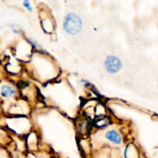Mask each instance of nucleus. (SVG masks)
<instances>
[{
	"label": "nucleus",
	"instance_id": "nucleus-1",
	"mask_svg": "<svg viewBox=\"0 0 158 158\" xmlns=\"http://www.w3.org/2000/svg\"><path fill=\"white\" fill-rule=\"evenodd\" d=\"M82 28V21L75 13H69L65 17L63 22V29L71 35L78 33Z\"/></svg>",
	"mask_w": 158,
	"mask_h": 158
},
{
	"label": "nucleus",
	"instance_id": "nucleus-2",
	"mask_svg": "<svg viewBox=\"0 0 158 158\" xmlns=\"http://www.w3.org/2000/svg\"><path fill=\"white\" fill-rule=\"evenodd\" d=\"M104 66L106 71L110 73H116L119 72L122 67V63L120 59L114 56H109L106 57L104 62Z\"/></svg>",
	"mask_w": 158,
	"mask_h": 158
},
{
	"label": "nucleus",
	"instance_id": "nucleus-3",
	"mask_svg": "<svg viewBox=\"0 0 158 158\" xmlns=\"http://www.w3.org/2000/svg\"><path fill=\"white\" fill-rule=\"evenodd\" d=\"M106 138L115 144H120L122 142V138L120 135L114 130H111L106 133Z\"/></svg>",
	"mask_w": 158,
	"mask_h": 158
},
{
	"label": "nucleus",
	"instance_id": "nucleus-4",
	"mask_svg": "<svg viewBox=\"0 0 158 158\" xmlns=\"http://www.w3.org/2000/svg\"><path fill=\"white\" fill-rule=\"evenodd\" d=\"M15 91L12 86L5 85L1 88V94L3 97H11L15 95Z\"/></svg>",
	"mask_w": 158,
	"mask_h": 158
},
{
	"label": "nucleus",
	"instance_id": "nucleus-5",
	"mask_svg": "<svg viewBox=\"0 0 158 158\" xmlns=\"http://www.w3.org/2000/svg\"><path fill=\"white\" fill-rule=\"evenodd\" d=\"M107 124V120H106L105 119L101 120H98L97 122H96V126L99 127H104Z\"/></svg>",
	"mask_w": 158,
	"mask_h": 158
},
{
	"label": "nucleus",
	"instance_id": "nucleus-6",
	"mask_svg": "<svg viewBox=\"0 0 158 158\" xmlns=\"http://www.w3.org/2000/svg\"><path fill=\"white\" fill-rule=\"evenodd\" d=\"M23 5H24L25 7L28 9L29 11H32V6H31L30 2H29V0H24L23 1Z\"/></svg>",
	"mask_w": 158,
	"mask_h": 158
}]
</instances>
